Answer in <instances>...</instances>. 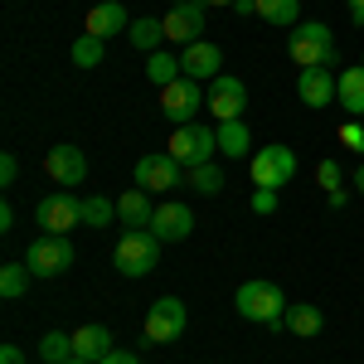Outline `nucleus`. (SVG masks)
<instances>
[{
    "mask_svg": "<svg viewBox=\"0 0 364 364\" xmlns=\"http://www.w3.org/2000/svg\"><path fill=\"white\" fill-rule=\"evenodd\" d=\"M316 185H321L326 195L340 190V166H336V161H321V166H316Z\"/></svg>",
    "mask_w": 364,
    "mask_h": 364,
    "instance_id": "nucleus-31",
    "label": "nucleus"
},
{
    "mask_svg": "<svg viewBox=\"0 0 364 364\" xmlns=\"http://www.w3.org/2000/svg\"><path fill=\"white\" fill-rule=\"evenodd\" d=\"M180 63H185V78H195V83H214L219 78V68H224V49L219 44H209V39H195V44H185L180 49Z\"/></svg>",
    "mask_w": 364,
    "mask_h": 364,
    "instance_id": "nucleus-13",
    "label": "nucleus"
},
{
    "mask_svg": "<svg viewBox=\"0 0 364 364\" xmlns=\"http://www.w3.org/2000/svg\"><path fill=\"white\" fill-rule=\"evenodd\" d=\"M360 63H364V58H360Z\"/></svg>",
    "mask_w": 364,
    "mask_h": 364,
    "instance_id": "nucleus-44",
    "label": "nucleus"
},
{
    "mask_svg": "<svg viewBox=\"0 0 364 364\" xmlns=\"http://www.w3.org/2000/svg\"><path fill=\"white\" fill-rule=\"evenodd\" d=\"M132 29V20H127V10L117 5V0H107V5H92L83 20V34H97V39H112V34H127Z\"/></svg>",
    "mask_w": 364,
    "mask_h": 364,
    "instance_id": "nucleus-18",
    "label": "nucleus"
},
{
    "mask_svg": "<svg viewBox=\"0 0 364 364\" xmlns=\"http://www.w3.org/2000/svg\"><path fill=\"white\" fill-rule=\"evenodd\" d=\"M20 180V161H15V151H5L0 156V185H15Z\"/></svg>",
    "mask_w": 364,
    "mask_h": 364,
    "instance_id": "nucleus-34",
    "label": "nucleus"
},
{
    "mask_svg": "<svg viewBox=\"0 0 364 364\" xmlns=\"http://www.w3.org/2000/svg\"><path fill=\"white\" fill-rule=\"evenodd\" d=\"M204 5H233V0H204Z\"/></svg>",
    "mask_w": 364,
    "mask_h": 364,
    "instance_id": "nucleus-42",
    "label": "nucleus"
},
{
    "mask_svg": "<svg viewBox=\"0 0 364 364\" xmlns=\"http://www.w3.org/2000/svg\"><path fill=\"white\" fill-rule=\"evenodd\" d=\"M214 132H219V151H224L228 161H243V156H252V132L243 127V117H238V122H219Z\"/></svg>",
    "mask_w": 364,
    "mask_h": 364,
    "instance_id": "nucleus-21",
    "label": "nucleus"
},
{
    "mask_svg": "<svg viewBox=\"0 0 364 364\" xmlns=\"http://www.w3.org/2000/svg\"><path fill=\"white\" fill-rule=\"evenodd\" d=\"M233 306H238V316L243 321H252V326H277L282 316H287V296H282V287L277 282H243L238 291H233Z\"/></svg>",
    "mask_w": 364,
    "mask_h": 364,
    "instance_id": "nucleus-3",
    "label": "nucleus"
},
{
    "mask_svg": "<svg viewBox=\"0 0 364 364\" xmlns=\"http://www.w3.org/2000/svg\"><path fill=\"white\" fill-rule=\"evenodd\" d=\"M117 219L127 228H151V219H156V204H151V195L146 190H127V195L117 199Z\"/></svg>",
    "mask_w": 364,
    "mask_h": 364,
    "instance_id": "nucleus-19",
    "label": "nucleus"
},
{
    "mask_svg": "<svg viewBox=\"0 0 364 364\" xmlns=\"http://www.w3.org/2000/svg\"><path fill=\"white\" fill-rule=\"evenodd\" d=\"M39 360H44V364L73 360V336H63V331H49V336L39 340Z\"/></svg>",
    "mask_w": 364,
    "mask_h": 364,
    "instance_id": "nucleus-29",
    "label": "nucleus"
},
{
    "mask_svg": "<svg viewBox=\"0 0 364 364\" xmlns=\"http://www.w3.org/2000/svg\"><path fill=\"white\" fill-rule=\"evenodd\" d=\"M102 364H141V360H136V355H132V350H112V355H107V360H102Z\"/></svg>",
    "mask_w": 364,
    "mask_h": 364,
    "instance_id": "nucleus-36",
    "label": "nucleus"
},
{
    "mask_svg": "<svg viewBox=\"0 0 364 364\" xmlns=\"http://www.w3.org/2000/svg\"><path fill=\"white\" fill-rule=\"evenodd\" d=\"M282 326H287L296 340H311V336H321L326 316H321L316 306H306V301H291V306H287V316H282Z\"/></svg>",
    "mask_w": 364,
    "mask_h": 364,
    "instance_id": "nucleus-20",
    "label": "nucleus"
},
{
    "mask_svg": "<svg viewBox=\"0 0 364 364\" xmlns=\"http://www.w3.org/2000/svg\"><path fill=\"white\" fill-rule=\"evenodd\" d=\"M34 224L44 228V233H73V228L83 224V199H73L68 190H54V195L39 199V209H34Z\"/></svg>",
    "mask_w": 364,
    "mask_h": 364,
    "instance_id": "nucleus-7",
    "label": "nucleus"
},
{
    "mask_svg": "<svg viewBox=\"0 0 364 364\" xmlns=\"http://www.w3.org/2000/svg\"><path fill=\"white\" fill-rule=\"evenodd\" d=\"M170 156H175L185 170L209 166V161L219 156V132H214V127H199V122L175 127V136H170Z\"/></svg>",
    "mask_w": 364,
    "mask_h": 364,
    "instance_id": "nucleus-5",
    "label": "nucleus"
},
{
    "mask_svg": "<svg viewBox=\"0 0 364 364\" xmlns=\"http://www.w3.org/2000/svg\"><path fill=\"white\" fill-rule=\"evenodd\" d=\"M340 107L355 117V122L364 117V63H360V68H345V73H340Z\"/></svg>",
    "mask_w": 364,
    "mask_h": 364,
    "instance_id": "nucleus-23",
    "label": "nucleus"
},
{
    "mask_svg": "<svg viewBox=\"0 0 364 364\" xmlns=\"http://www.w3.org/2000/svg\"><path fill=\"white\" fill-rule=\"evenodd\" d=\"M257 15L277 29H296L301 25V0H257Z\"/></svg>",
    "mask_w": 364,
    "mask_h": 364,
    "instance_id": "nucleus-24",
    "label": "nucleus"
},
{
    "mask_svg": "<svg viewBox=\"0 0 364 364\" xmlns=\"http://www.w3.org/2000/svg\"><path fill=\"white\" fill-rule=\"evenodd\" d=\"M63 364H87V360H78V355H73V360H63Z\"/></svg>",
    "mask_w": 364,
    "mask_h": 364,
    "instance_id": "nucleus-43",
    "label": "nucleus"
},
{
    "mask_svg": "<svg viewBox=\"0 0 364 364\" xmlns=\"http://www.w3.org/2000/svg\"><path fill=\"white\" fill-rule=\"evenodd\" d=\"M340 141H345L350 151H364V127L360 122H345V127H340Z\"/></svg>",
    "mask_w": 364,
    "mask_h": 364,
    "instance_id": "nucleus-33",
    "label": "nucleus"
},
{
    "mask_svg": "<svg viewBox=\"0 0 364 364\" xmlns=\"http://www.w3.org/2000/svg\"><path fill=\"white\" fill-rule=\"evenodd\" d=\"M248 166H252V185L257 190H282L296 175V151L291 146H262V151L248 156Z\"/></svg>",
    "mask_w": 364,
    "mask_h": 364,
    "instance_id": "nucleus-6",
    "label": "nucleus"
},
{
    "mask_svg": "<svg viewBox=\"0 0 364 364\" xmlns=\"http://www.w3.org/2000/svg\"><path fill=\"white\" fill-rule=\"evenodd\" d=\"M243 107H248V87H243V78L219 73V78L209 83V112L219 117V122H238Z\"/></svg>",
    "mask_w": 364,
    "mask_h": 364,
    "instance_id": "nucleus-11",
    "label": "nucleus"
},
{
    "mask_svg": "<svg viewBox=\"0 0 364 364\" xmlns=\"http://www.w3.org/2000/svg\"><path fill=\"white\" fill-rule=\"evenodd\" d=\"M185 301L180 296H161V301H151L146 311V345H170V340L185 336Z\"/></svg>",
    "mask_w": 364,
    "mask_h": 364,
    "instance_id": "nucleus-9",
    "label": "nucleus"
},
{
    "mask_svg": "<svg viewBox=\"0 0 364 364\" xmlns=\"http://www.w3.org/2000/svg\"><path fill=\"white\" fill-rule=\"evenodd\" d=\"M112 350L117 345H112V331H107V326H78V331H73V355H78V360L102 364Z\"/></svg>",
    "mask_w": 364,
    "mask_h": 364,
    "instance_id": "nucleus-17",
    "label": "nucleus"
},
{
    "mask_svg": "<svg viewBox=\"0 0 364 364\" xmlns=\"http://www.w3.org/2000/svg\"><path fill=\"white\" fill-rule=\"evenodd\" d=\"M355 190H360V195H364V166L355 170Z\"/></svg>",
    "mask_w": 364,
    "mask_h": 364,
    "instance_id": "nucleus-40",
    "label": "nucleus"
},
{
    "mask_svg": "<svg viewBox=\"0 0 364 364\" xmlns=\"http://www.w3.org/2000/svg\"><path fill=\"white\" fill-rule=\"evenodd\" d=\"M44 175L54 180V185H83L87 175V156L78 151V146H49V156H44Z\"/></svg>",
    "mask_w": 364,
    "mask_h": 364,
    "instance_id": "nucleus-12",
    "label": "nucleus"
},
{
    "mask_svg": "<svg viewBox=\"0 0 364 364\" xmlns=\"http://www.w3.org/2000/svg\"><path fill=\"white\" fill-rule=\"evenodd\" d=\"M68 54H73V63H78V68H97V63L107 58V39H97V34H78Z\"/></svg>",
    "mask_w": 364,
    "mask_h": 364,
    "instance_id": "nucleus-27",
    "label": "nucleus"
},
{
    "mask_svg": "<svg viewBox=\"0 0 364 364\" xmlns=\"http://www.w3.org/2000/svg\"><path fill=\"white\" fill-rule=\"evenodd\" d=\"M0 364H25V350L20 345H0Z\"/></svg>",
    "mask_w": 364,
    "mask_h": 364,
    "instance_id": "nucleus-35",
    "label": "nucleus"
},
{
    "mask_svg": "<svg viewBox=\"0 0 364 364\" xmlns=\"http://www.w3.org/2000/svg\"><path fill=\"white\" fill-rule=\"evenodd\" d=\"M252 214H277V190H252Z\"/></svg>",
    "mask_w": 364,
    "mask_h": 364,
    "instance_id": "nucleus-32",
    "label": "nucleus"
},
{
    "mask_svg": "<svg viewBox=\"0 0 364 364\" xmlns=\"http://www.w3.org/2000/svg\"><path fill=\"white\" fill-rule=\"evenodd\" d=\"M185 180H190V190H195V195H219V190H224V170L214 166V161H209V166H195Z\"/></svg>",
    "mask_w": 364,
    "mask_h": 364,
    "instance_id": "nucleus-30",
    "label": "nucleus"
},
{
    "mask_svg": "<svg viewBox=\"0 0 364 364\" xmlns=\"http://www.w3.org/2000/svg\"><path fill=\"white\" fill-rule=\"evenodd\" d=\"M170 5H199V0H170Z\"/></svg>",
    "mask_w": 364,
    "mask_h": 364,
    "instance_id": "nucleus-41",
    "label": "nucleus"
},
{
    "mask_svg": "<svg viewBox=\"0 0 364 364\" xmlns=\"http://www.w3.org/2000/svg\"><path fill=\"white\" fill-rule=\"evenodd\" d=\"M287 54L296 58L301 68H336L340 63V44L331 25H321V20H306V25H296L287 34Z\"/></svg>",
    "mask_w": 364,
    "mask_h": 364,
    "instance_id": "nucleus-1",
    "label": "nucleus"
},
{
    "mask_svg": "<svg viewBox=\"0 0 364 364\" xmlns=\"http://www.w3.org/2000/svg\"><path fill=\"white\" fill-rule=\"evenodd\" d=\"M29 277H34V272H29L25 262H5V267H0V296H5V301H20L29 291Z\"/></svg>",
    "mask_w": 364,
    "mask_h": 364,
    "instance_id": "nucleus-26",
    "label": "nucleus"
},
{
    "mask_svg": "<svg viewBox=\"0 0 364 364\" xmlns=\"http://www.w3.org/2000/svg\"><path fill=\"white\" fill-rule=\"evenodd\" d=\"M296 92H301V102H306V107H331V102L340 97V78L331 73V68H301Z\"/></svg>",
    "mask_w": 364,
    "mask_h": 364,
    "instance_id": "nucleus-15",
    "label": "nucleus"
},
{
    "mask_svg": "<svg viewBox=\"0 0 364 364\" xmlns=\"http://www.w3.org/2000/svg\"><path fill=\"white\" fill-rule=\"evenodd\" d=\"M146 78L156 87H170L185 78V63H180V54H166V49H156V54H146Z\"/></svg>",
    "mask_w": 364,
    "mask_h": 364,
    "instance_id": "nucleus-22",
    "label": "nucleus"
},
{
    "mask_svg": "<svg viewBox=\"0 0 364 364\" xmlns=\"http://www.w3.org/2000/svg\"><path fill=\"white\" fill-rule=\"evenodd\" d=\"M127 39L136 44L141 54H156V49H161V39H166V20H151V15H141V20H132Z\"/></svg>",
    "mask_w": 364,
    "mask_h": 364,
    "instance_id": "nucleus-25",
    "label": "nucleus"
},
{
    "mask_svg": "<svg viewBox=\"0 0 364 364\" xmlns=\"http://www.w3.org/2000/svg\"><path fill=\"white\" fill-rule=\"evenodd\" d=\"M233 10L238 15H257V0H233Z\"/></svg>",
    "mask_w": 364,
    "mask_h": 364,
    "instance_id": "nucleus-39",
    "label": "nucleus"
},
{
    "mask_svg": "<svg viewBox=\"0 0 364 364\" xmlns=\"http://www.w3.org/2000/svg\"><path fill=\"white\" fill-rule=\"evenodd\" d=\"M151 233L161 243H185L195 233V214L185 204H156V219H151Z\"/></svg>",
    "mask_w": 364,
    "mask_h": 364,
    "instance_id": "nucleus-14",
    "label": "nucleus"
},
{
    "mask_svg": "<svg viewBox=\"0 0 364 364\" xmlns=\"http://www.w3.org/2000/svg\"><path fill=\"white\" fill-rule=\"evenodd\" d=\"M345 5H350V20H355V25H364V0H345Z\"/></svg>",
    "mask_w": 364,
    "mask_h": 364,
    "instance_id": "nucleus-37",
    "label": "nucleus"
},
{
    "mask_svg": "<svg viewBox=\"0 0 364 364\" xmlns=\"http://www.w3.org/2000/svg\"><path fill=\"white\" fill-rule=\"evenodd\" d=\"M73 262H78V252H73V243H68L63 233H44V238H39V243H29V252H25V267L39 282L63 277Z\"/></svg>",
    "mask_w": 364,
    "mask_h": 364,
    "instance_id": "nucleus-4",
    "label": "nucleus"
},
{
    "mask_svg": "<svg viewBox=\"0 0 364 364\" xmlns=\"http://www.w3.org/2000/svg\"><path fill=\"white\" fill-rule=\"evenodd\" d=\"M345 199H350L345 190H331V195H326V204H331V209H345Z\"/></svg>",
    "mask_w": 364,
    "mask_h": 364,
    "instance_id": "nucleus-38",
    "label": "nucleus"
},
{
    "mask_svg": "<svg viewBox=\"0 0 364 364\" xmlns=\"http://www.w3.org/2000/svg\"><path fill=\"white\" fill-rule=\"evenodd\" d=\"M166 39L170 44H195V39H204V0L170 10L166 15Z\"/></svg>",
    "mask_w": 364,
    "mask_h": 364,
    "instance_id": "nucleus-16",
    "label": "nucleus"
},
{
    "mask_svg": "<svg viewBox=\"0 0 364 364\" xmlns=\"http://www.w3.org/2000/svg\"><path fill=\"white\" fill-rule=\"evenodd\" d=\"M112 262L122 277H151L156 262H161V238L151 228H122V238H117V248H112Z\"/></svg>",
    "mask_w": 364,
    "mask_h": 364,
    "instance_id": "nucleus-2",
    "label": "nucleus"
},
{
    "mask_svg": "<svg viewBox=\"0 0 364 364\" xmlns=\"http://www.w3.org/2000/svg\"><path fill=\"white\" fill-rule=\"evenodd\" d=\"M185 175H190V170L180 166L170 151H151V156H141V161H136V185L146 190V195H170Z\"/></svg>",
    "mask_w": 364,
    "mask_h": 364,
    "instance_id": "nucleus-8",
    "label": "nucleus"
},
{
    "mask_svg": "<svg viewBox=\"0 0 364 364\" xmlns=\"http://www.w3.org/2000/svg\"><path fill=\"white\" fill-rule=\"evenodd\" d=\"M112 219H117V199H107V195L83 199V228H107Z\"/></svg>",
    "mask_w": 364,
    "mask_h": 364,
    "instance_id": "nucleus-28",
    "label": "nucleus"
},
{
    "mask_svg": "<svg viewBox=\"0 0 364 364\" xmlns=\"http://www.w3.org/2000/svg\"><path fill=\"white\" fill-rule=\"evenodd\" d=\"M199 107H204V92H199L195 78H180V83L161 87V112H166L175 127H190Z\"/></svg>",
    "mask_w": 364,
    "mask_h": 364,
    "instance_id": "nucleus-10",
    "label": "nucleus"
}]
</instances>
